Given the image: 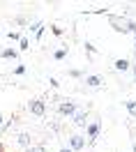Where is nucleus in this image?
I'll return each mask as SVG.
<instances>
[{
  "label": "nucleus",
  "instance_id": "obj_1",
  "mask_svg": "<svg viewBox=\"0 0 136 152\" xmlns=\"http://www.w3.org/2000/svg\"><path fill=\"white\" fill-rule=\"evenodd\" d=\"M108 23H111V28L116 30V32H122V35L132 32L136 37V21L125 19V16H116V14H108Z\"/></svg>",
  "mask_w": 136,
  "mask_h": 152
},
{
  "label": "nucleus",
  "instance_id": "obj_2",
  "mask_svg": "<svg viewBox=\"0 0 136 152\" xmlns=\"http://www.w3.org/2000/svg\"><path fill=\"white\" fill-rule=\"evenodd\" d=\"M58 113L62 115V118H74V115H76V104H74L72 99H65V102L58 104Z\"/></svg>",
  "mask_w": 136,
  "mask_h": 152
},
{
  "label": "nucleus",
  "instance_id": "obj_3",
  "mask_svg": "<svg viewBox=\"0 0 136 152\" xmlns=\"http://www.w3.org/2000/svg\"><path fill=\"white\" fill-rule=\"evenodd\" d=\"M28 111L32 115L42 118V115H46V102L44 99H32V102H28Z\"/></svg>",
  "mask_w": 136,
  "mask_h": 152
},
{
  "label": "nucleus",
  "instance_id": "obj_4",
  "mask_svg": "<svg viewBox=\"0 0 136 152\" xmlns=\"http://www.w3.org/2000/svg\"><path fill=\"white\" fill-rule=\"evenodd\" d=\"M72 152H81L86 148V138L81 136V134H74V136H69V145H67Z\"/></svg>",
  "mask_w": 136,
  "mask_h": 152
},
{
  "label": "nucleus",
  "instance_id": "obj_5",
  "mask_svg": "<svg viewBox=\"0 0 136 152\" xmlns=\"http://www.w3.org/2000/svg\"><path fill=\"white\" fill-rule=\"evenodd\" d=\"M86 132H88V141L92 143L95 138L99 136V132H102V124L95 120V122H88V127H86Z\"/></svg>",
  "mask_w": 136,
  "mask_h": 152
},
{
  "label": "nucleus",
  "instance_id": "obj_6",
  "mask_svg": "<svg viewBox=\"0 0 136 152\" xmlns=\"http://www.w3.org/2000/svg\"><path fill=\"white\" fill-rule=\"evenodd\" d=\"M88 88H102V83H104V78L102 76H97V74H90V76H86V81H83Z\"/></svg>",
  "mask_w": 136,
  "mask_h": 152
},
{
  "label": "nucleus",
  "instance_id": "obj_7",
  "mask_svg": "<svg viewBox=\"0 0 136 152\" xmlns=\"http://www.w3.org/2000/svg\"><path fill=\"white\" fill-rule=\"evenodd\" d=\"M0 60H19V48H2Z\"/></svg>",
  "mask_w": 136,
  "mask_h": 152
},
{
  "label": "nucleus",
  "instance_id": "obj_8",
  "mask_svg": "<svg viewBox=\"0 0 136 152\" xmlns=\"http://www.w3.org/2000/svg\"><path fill=\"white\" fill-rule=\"evenodd\" d=\"M16 143H19L21 148H30V145H32V136H30L28 132H21L19 136H16Z\"/></svg>",
  "mask_w": 136,
  "mask_h": 152
},
{
  "label": "nucleus",
  "instance_id": "obj_9",
  "mask_svg": "<svg viewBox=\"0 0 136 152\" xmlns=\"http://www.w3.org/2000/svg\"><path fill=\"white\" fill-rule=\"evenodd\" d=\"M74 124H76V127H88V111H76Z\"/></svg>",
  "mask_w": 136,
  "mask_h": 152
},
{
  "label": "nucleus",
  "instance_id": "obj_10",
  "mask_svg": "<svg viewBox=\"0 0 136 152\" xmlns=\"http://www.w3.org/2000/svg\"><path fill=\"white\" fill-rule=\"evenodd\" d=\"M129 67H132V62H129L127 58H118L116 62H113V69H116V72H127Z\"/></svg>",
  "mask_w": 136,
  "mask_h": 152
},
{
  "label": "nucleus",
  "instance_id": "obj_11",
  "mask_svg": "<svg viewBox=\"0 0 136 152\" xmlns=\"http://www.w3.org/2000/svg\"><path fill=\"white\" fill-rule=\"evenodd\" d=\"M14 26H19V28H26V26H30L32 21H30V16H23V14H19V16H14V21H12Z\"/></svg>",
  "mask_w": 136,
  "mask_h": 152
},
{
  "label": "nucleus",
  "instance_id": "obj_12",
  "mask_svg": "<svg viewBox=\"0 0 136 152\" xmlns=\"http://www.w3.org/2000/svg\"><path fill=\"white\" fill-rule=\"evenodd\" d=\"M67 51H69V46H62V48H58V51H53V60H65V58H67Z\"/></svg>",
  "mask_w": 136,
  "mask_h": 152
},
{
  "label": "nucleus",
  "instance_id": "obj_13",
  "mask_svg": "<svg viewBox=\"0 0 136 152\" xmlns=\"http://www.w3.org/2000/svg\"><path fill=\"white\" fill-rule=\"evenodd\" d=\"M125 108L132 118H136V102H125Z\"/></svg>",
  "mask_w": 136,
  "mask_h": 152
},
{
  "label": "nucleus",
  "instance_id": "obj_14",
  "mask_svg": "<svg viewBox=\"0 0 136 152\" xmlns=\"http://www.w3.org/2000/svg\"><path fill=\"white\" fill-rule=\"evenodd\" d=\"M30 48V39L28 37H21V42H19V53L21 51H28Z\"/></svg>",
  "mask_w": 136,
  "mask_h": 152
},
{
  "label": "nucleus",
  "instance_id": "obj_15",
  "mask_svg": "<svg viewBox=\"0 0 136 152\" xmlns=\"http://www.w3.org/2000/svg\"><path fill=\"white\" fill-rule=\"evenodd\" d=\"M7 37H10L12 42H21V37H23V35H21V30H12V32L7 35Z\"/></svg>",
  "mask_w": 136,
  "mask_h": 152
},
{
  "label": "nucleus",
  "instance_id": "obj_16",
  "mask_svg": "<svg viewBox=\"0 0 136 152\" xmlns=\"http://www.w3.org/2000/svg\"><path fill=\"white\" fill-rule=\"evenodd\" d=\"M51 32H53L56 37H62V28H60V26H51Z\"/></svg>",
  "mask_w": 136,
  "mask_h": 152
},
{
  "label": "nucleus",
  "instance_id": "obj_17",
  "mask_svg": "<svg viewBox=\"0 0 136 152\" xmlns=\"http://www.w3.org/2000/svg\"><path fill=\"white\" fill-rule=\"evenodd\" d=\"M69 76H72V78H81L83 72H81V69H69Z\"/></svg>",
  "mask_w": 136,
  "mask_h": 152
},
{
  "label": "nucleus",
  "instance_id": "obj_18",
  "mask_svg": "<svg viewBox=\"0 0 136 152\" xmlns=\"http://www.w3.org/2000/svg\"><path fill=\"white\" fill-rule=\"evenodd\" d=\"M86 51H88V53H90V56H95V53H97V48L92 46L90 42H86Z\"/></svg>",
  "mask_w": 136,
  "mask_h": 152
},
{
  "label": "nucleus",
  "instance_id": "obj_19",
  "mask_svg": "<svg viewBox=\"0 0 136 152\" xmlns=\"http://www.w3.org/2000/svg\"><path fill=\"white\" fill-rule=\"evenodd\" d=\"M14 74H16V76L26 74V67H23V65H16V67H14Z\"/></svg>",
  "mask_w": 136,
  "mask_h": 152
},
{
  "label": "nucleus",
  "instance_id": "obj_20",
  "mask_svg": "<svg viewBox=\"0 0 136 152\" xmlns=\"http://www.w3.org/2000/svg\"><path fill=\"white\" fill-rule=\"evenodd\" d=\"M49 83H51V88H58V86H60V83H58V78H53V76L49 78Z\"/></svg>",
  "mask_w": 136,
  "mask_h": 152
},
{
  "label": "nucleus",
  "instance_id": "obj_21",
  "mask_svg": "<svg viewBox=\"0 0 136 152\" xmlns=\"http://www.w3.org/2000/svg\"><path fill=\"white\" fill-rule=\"evenodd\" d=\"M129 69L134 72V83H136V62H134V65H132V67H129Z\"/></svg>",
  "mask_w": 136,
  "mask_h": 152
},
{
  "label": "nucleus",
  "instance_id": "obj_22",
  "mask_svg": "<svg viewBox=\"0 0 136 152\" xmlns=\"http://www.w3.org/2000/svg\"><path fill=\"white\" fill-rule=\"evenodd\" d=\"M2 124H5V118H2V113H0V129H2Z\"/></svg>",
  "mask_w": 136,
  "mask_h": 152
},
{
  "label": "nucleus",
  "instance_id": "obj_23",
  "mask_svg": "<svg viewBox=\"0 0 136 152\" xmlns=\"http://www.w3.org/2000/svg\"><path fill=\"white\" fill-rule=\"evenodd\" d=\"M37 152H49V150H46V148H44V145H39V150Z\"/></svg>",
  "mask_w": 136,
  "mask_h": 152
},
{
  "label": "nucleus",
  "instance_id": "obj_24",
  "mask_svg": "<svg viewBox=\"0 0 136 152\" xmlns=\"http://www.w3.org/2000/svg\"><path fill=\"white\" fill-rule=\"evenodd\" d=\"M60 152H72V150H69L67 145H65V148H60Z\"/></svg>",
  "mask_w": 136,
  "mask_h": 152
},
{
  "label": "nucleus",
  "instance_id": "obj_25",
  "mask_svg": "<svg viewBox=\"0 0 136 152\" xmlns=\"http://www.w3.org/2000/svg\"><path fill=\"white\" fill-rule=\"evenodd\" d=\"M0 152H7V150H5V145H2V141H0Z\"/></svg>",
  "mask_w": 136,
  "mask_h": 152
},
{
  "label": "nucleus",
  "instance_id": "obj_26",
  "mask_svg": "<svg viewBox=\"0 0 136 152\" xmlns=\"http://www.w3.org/2000/svg\"><path fill=\"white\" fill-rule=\"evenodd\" d=\"M132 152H136V141H134V145H132Z\"/></svg>",
  "mask_w": 136,
  "mask_h": 152
},
{
  "label": "nucleus",
  "instance_id": "obj_27",
  "mask_svg": "<svg viewBox=\"0 0 136 152\" xmlns=\"http://www.w3.org/2000/svg\"><path fill=\"white\" fill-rule=\"evenodd\" d=\"M0 37H2V32H0Z\"/></svg>",
  "mask_w": 136,
  "mask_h": 152
}]
</instances>
